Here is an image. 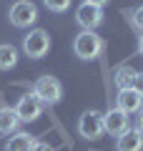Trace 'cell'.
<instances>
[{
    "label": "cell",
    "instance_id": "44dd1931",
    "mask_svg": "<svg viewBox=\"0 0 143 151\" xmlns=\"http://www.w3.org/2000/svg\"><path fill=\"white\" fill-rule=\"evenodd\" d=\"M138 53L143 55V33H141V35H138Z\"/></svg>",
    "mask_w": 143,
    "mask_h": 151
},
{
    "label": "cell",
    "instance_id": "8fae6325",
    "mask_svg": "<svg viewBox=\"0 0 143 151\" xmlns=\"http://www.w3.org/2000/svg\"><path fill=\"white\" fill-rule=\"evenodd\" d=\"M18 126H20V119H18L15 108L10 106H3L0 108V134L3 136H10L18 131Z\"/></svg>",
    "mask_w": 143,
    "mask_h": 151
},
{
    "label": "cell",
    "instance_id": "52a82bcc",
    "mask_svg": "<svg viewBox=\"0 0 143 151\" xmlns=\"http://www.w3.org/2000/svg\"><path fill=\"white\" fill-rule=\"evenodd\" d=\"M75 20L83 30H95V28L103 25V8L90 5V3H80L78 10H75Z\"/></svg>",
    "mask_w": 143,
    "mask_h": 151
},
{
    "label": "cell",
    "instance_id": "2e32d148",
    "mask_svg": "<svg viewBox=\"0 0 143 151\" xmlns=\"http://www.w3.org/2000/svg\"><path fill=\"white\" fill-rule=\"evenodd\" d=\"M43 3H45L48 10H53V13H65L73 0H43Z\"/></svg>",
    "mask_w": 143,
    "mask_h": 151
},
{
    "label": "cell",
    "instance_id": "5b68a950",
    "mask_svg": "<svg viewBox=\"0 0 143 151\" xmlns=\"http://www.w3.org/2000/svg\"><path fill=\"white\" fill-rule=\"evenodd\" d=\"M78 134L83 136L85 141L103 139V134H106V129H103V113L95 111V108H88V111L80 116V121H78Z\"/></svg>",
    "mask_w": 143,
    "mask_h": 151
},
{
    "label": "cell",
    "instance_id": "5bb4252c",
    "mask_svg": "<svg viewBox=\"0 0 143 151\" xmlns=\"http://www.w3.org/2000/svg\"><path fill=\"white\" fill-rule=\"evenodd\" d=\"M133 78H136V68H131V65H121V68L116 70V86H118V91H121V88H131L133 86Z\"/></svg>",
    "mask_w": 143,
    "mask_h": 151
},
{
    "label": "cell",
    "instance_id": "ac0fdd59",
    "mask_svg": "<svg viewBox=\"0 0 143 151\" xmlns=\"http://www.w3.org/2000/svg\"><path fill=\"white\" fill-rule=\"evenodd\" d=\"M133 121H136V124H133V129H136V131H141V134H143V108H141V111H136Z\"/></svg>",
    "mask_w": 143,
    "mask_h": 151
},
{
    "label": "cell",
    "instance_id": "e0dca14e",
    "mask_svg": "<svg viewBox=\"0 0 143 151\" xmlns=\"http://www.w3.org/2000/svg\"><path fill=\"white\" fill-rule=\"evenodd\" d=\"M131 88L143 96V70H136V78H133V86H131Z\"/></svg>",
    "mask_w": 143,
    "mask_h": 151
},
{
    "label": "cell",
    "instance_id": "d6986e66",
    "mask_svg": "<svg viewBox=\"0 0 143 151\" xmlns=\"http://www.w3.org/2000/svg\"><path fill=\"white\" fill-rule=\"evenodd\" d=\"M30 151H55V149H53V146H50V144H45V141H35Z\"/></svg>",
    "mask_w": 143,
    "mask_h": 151
},
{
    "label": "cell",
    "instance_id": "3957f363",
    "mask_svg": "<svg viewBox=\"0 0 143 151\" xmlns=\"http://www.w3.org/2000/svg\"><path fill=\"white\" fill-rule=\"evenodd\" d=\"M33 93L43 101V106H55L63 98V86H60V81L55 76H40L33 83Z\"/></svg>",
    "mask_w": 143,
    "mask_h": 151
},
{
    "label": "cell",
    "instance_id": "277c9868",
    "mask_svg": "<svg viewBox=\"0 0 143 151\" xmlns=\"http://www.w3.org/2000/svg\"><path fill=\"white\" fill-rule=\"evenodd\" d=\"M8 20L15 28H30L38 23V5L33 0H18L8 10Z\"/></svg>",
    "mask_w": 143,
    "mask_h": 151
},
{
    "label": "cell",
    "instance_id": "6da1fadb",
    "mask_svg": "<svg viewBox=\"0 0 143 151\" xmlns=\"http://www.w3.org/2000/svg\"><path fill=\"white\" fill-rule=\"evenodd\" d=\"M103 48H106V43L95 30H80L73 40V53L80 60H95L103 53Z\"/></svg>",
    "mask_w": 143,
    "mask_h": 151
},
{
    "label": "cell",
    "instance_id": "ba28073f",
    "mask_svg": "<svg viewBox=\"0 0 143 151\" xmlns=\"http://www.w3.org/2000/svg\"><path fill=\"white\" fill-rule=\"evenodd\" d=\"M103 129H106L108 136H121L123 131L131 129V124H128V113L121 111L118 106L108 108V111L103 113Z\"/></svg>",
    "mask_w": 143,
    "mask_h": 151
},
{
    "label": "cell",
    "instance_id": "30bf717a",
    "mask_svg": "<svg viewBox=\"0 0 143 151\" xmlns=\"http://www.w3.org/2000/svg\"><path fill=\"white\" fill-rule=\"evenodd\" d=\"M116 151H143V134L136 129L123 131L121 136H116Z\"/></svg>",
    "mask_w": 143,
    "mask_h": 151
},
{
    "label": "cell",
    "instance_id": "4fadbf2b",
    "mask_svg": "<svg viewBox=\"0 0 143 151\" xmlns=\"http://www.w3.org/2000/svg\"><path fill=\"white\" fill-rule=\"evenodd\" d=\"M18 58H20V53H18L15 45H10V43H3V45H0V70L15 68Z\"/></svg>",
    "mask_w": 143,
    "mask_h": 151
},
{
    "label": "cell",
    "instance_id": "9a60e30c",
    "mask_svg": "<svg viewBox=\"0 0 143 151\" xmlns=\"http://www.w3.org/2000/svg\"><path fill=\"white\" fill-rule=\"evenodd\" d=\"M128 23H131V28H133V30L143 33V5L133 8V10L128 13Z\"/></svg>",
    "mask_w": 143,
    "mask_h": 151
},
{
    "label": "cell",
    "instance_id": "8992f818",
    "mask_svg": "<svg viewBox=\"0 0 143 151\" xmlns=\"http://www.w3.org/2000/svg\"><path fill=\"white\" fill-rule=\"evenodd\" d=\"M13 108H15L20 124H33V121L40 119V113H43V101L30 91V93H25V96L18 98V103Z\"/></svg>",
    "mask_w": 143,
    "mask_h": 151
},
{
    "label": "cell",
    "instance_id": "7a4b0ae2",
    "mask_svg": "<svg viewBox=\"0 0 143 151\" xmlns=\"http://www.w3.org/2000/svg\"><path fill=\"white\" fill-rule=\"evenodd\" d=\"M48 50H50V35H48V30L35 28V30H30L28 35H23V53H25L28 58L40 60V58L48 55Z\"/></svg>",
    "mask_w": 143,
    "mask_h": 151
},
{
    "label": "cell",
    "instance_id": "ffe728a7",
    "mask_svg": "<svg viewBox=\"0 0 143 151\" xmlns=\"http://www.w3.org/2000/svg\"><path fill=\"white\" fill-rule=\"evenodd\" d=\"M83 3H90V5H98V8L108 5V0H83Z\"/></svg>",
    "mask_w": 143,
    "mask_h": 151
},
{
    "label": "cell",
    "instance_id": "7c38bea8",
    "mask_svg": "<svg viewBox=\"0 0 143 151\" xmlns=\"http://www.w3.org/2000/svg\"><path fill=\"white\" fill-rule=\"evenodd\" d=\"M33 144H35V136H30L28 131H15V134H10V139H8L5 151H30Z\"/></svg>",
    "mask_w": 143,
    "mask_h": 151
},
{
    "label": "cell",
    "instance_id": "9c48e42d",
    "mask_svg": "<svg viewBox=\"0 0 143 151\" xmlns=\"http://www.w3.org/2000/svg\"><path fill=\"white\" fill-rule=\"evenodd\" d=\"M116 106L131 116V113H136V111L143 108V96L138 91H133V88H121L118 96H116Z\"/></svg>",
    "mask_w": 143,
    "mask_h": 151
}]
</instances>
